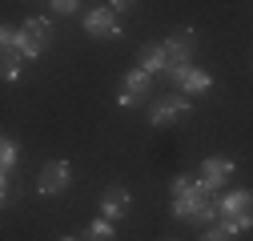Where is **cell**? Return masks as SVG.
Wrapping results in <instances>:
<instances>
[{
  "mask_svg": "<svg viewBox=\"0 0 253 241\" xmlns=\"http://www.w3.org/2000/svg\"><path fill=\"white\" fill-rule=\"evenodd\" d=\"M173 217L177 221H193L197 229H209V225H217V193L209 189V185H201V181H193L189 185V193H181V197H173Z\"/></svg>",
  "mask_w": 253,
  "mask_h": 241,
  "instance_id": "6da1fadb",
  "label": "cell"
},
{
  "mask_svg": "<svg viewBox=\"0 0 253 241\" xmlns=\"http://www.w3.org/2000/svg\"><path fill=\"white\" fill-rule=\"evenodd\" d=\"M217 213L233 233H249L253 229V193L249 189H233L225 197H217Z\"/></svg>",
  "mask_w": 253,
  "mask_h": 241,
  "instance_id": "7a4b0ae2",
  "label": "cell"
},
{
  "mask_svg": "<svg viewBox=\"0 0 253 241\" xmlns=\"http://www.w3.org/2000/svg\"><path fill=\"white\" fill-rule=\"evenodd\" d=\"M48 37H52V28H48V20L44 16H33V20H24L20 28H16V48L24 52V60H37L44 48H48Z\"/></svg>",
  "mask_w": 253,
  "mask_h": 241,
  "instance_id": "3957f363",
  "label": "cell"
},
{
  "mask_svg": "<svg viewBox=\"0 0 253 241\" xmlns=\"http://www.w3.org/2000/svg\"><path fill=\"white\" fill-rule=\"evenodd\" d=\"M149 97H153V73H145V69L125 73L121 93H117V105H121V109H137V105H149Z\"/></svg>",
  "mask_w": 253,
  "mask_h": 241,
  "instance_id": "277c9868",
  "label": "cell"
},
{
  "mask_svg": "<svg viewBox=\"0 0 253 241\" xmlns=\"http://www.w3.org/2000/svg\"><path fill=\"white\" fill-rule=\"evenodd\" d=\"M193 109L189 105V97L185 93H169V97H157L153 105H149V125L153 129H169V125H177V120Z\"/></svg>",
  "mask_w": 253,
  "mask_h": 241,
  "instance_id": "5b68a950",
  "label": "cell"
},
{
  "mask_svg": "<svg viewBox=\"0 0 253 241\" xmlns=\"http://www.w3.org/2000/svg\"><path fill=\"white\" fill-rule=\"evenodd\" d=\"M161 44L169 52V73H173V69H185L189 65V56H193V48H197V33H193V28H173Z\"/></svg>",
  "mask_w": 253,
  "mask_h": 241,
  "instance_id": "8992f818",
  "label": "cell"
},
{
  "mask_svg": "<svg viewBox=\"0 0 253 241\" xmlns=\"http://www.w3.org/2000/svg\"><path fill=\"white\" fill-rule=\"evenodd\" d=\"M73 185V165L69 161H48L41 173H37V189L44 193V197H60Z\"/></svg>",
  "mask_w": 253,
  "mask_h": 241,
  "instance_id": "52a82bcc",
  "label": "cell"
},
{
  "mask_svg": "<svg viewBox=\"0 0 253 241\" xmlns=\"http://www.w3.org/2000/svg\"><path fill=\"white\" fill-rule=\"evenodd\" d=\"M233 173H237V161H233V157H205L197 181H201V185H209L213 193H221V189L233 181Z\"/></svg>",
  "mask_w": 253,
  "mask_h": 241,
  "instance_id": "ba28073f",
  "label": "cell"
},
{
  "mask_svg": "<svg viewBox=\"0 0 253 241\" xmlns=\"http://www.w3.org/2000/svg\"><path fill=\"white\" fill-rule=\"evenodd\" d=\"M84 33L88 37H101V40L121 37V20H117V12L109 4H97V8H88V16H84Z\"/></svg>",
  "mask_w": 253,
  "mask_h": 241,
  "instance_id": "9c48e42d",
  "label": "cell"
},
{
  "mask_svg": "<svg viewBox=\"0 0 253 241\" xmlns=\"http://www.w3.org/2000/svg\"><path fill=\"white\" fill-rule=\"evenodd\" d=\"M169 80L177 84V93H185V97H197V93H209V84H213V77H209L205 69H197V65H185V69H173V73H169Z\"/></svg>",
  "mask_w": 253,
  "mask_h": 241,
  "instance_id": "30bf717a",
  "label": "cell"
},
{
  "mask_svg": "<svg viewBox=\"0 0 253 241\" xmlns=\"http://www.w3.org/2000/svg\"><path fill=\"white\" fill-rule=\"evenodd\" d=\"M129 205H133L129 189H125V185H109V189L101 193V217H105V221H121L125 213H129Z\"/></svg>",
  "mask_w": 253,
  "mask_h": 241,
  "instance_id": "8fae6325",
  "label": "cell"
},
{
  "mask_svg": "<svg viewBox=\"0 0 253 241\" xmlns=\"http://www.w3.org/2000/svg\"><path fill=\"white\" fill-rule=\"evenodd\" d=\"M137 56H141V69H145V73H153V77H157V73H169V52H165V44H141Z\"/></svg>",
  "mask_w": 253,
  "mask_h": 241,
  "instance_id": "7c38bea8",
  "label": "cell"
},
{
  "mask_svg": "<svg viewBox=\"0 0 253 241\" xmlns=\"http://www.w3.org/2000/svg\"><path fill=\"white\" fill-rule=\"evenodd\" d=\"M16 153H20V149H16L12 137L0 141V173H4V177H12V169H16Z\"/></svg>",
  "mask_w": 253,
  "mask_h": 241,
  "instance_id": "4fadbf2b",
  "label": "cell"
},
{
  "mask_svg": "<svg viewBox=\"0 0 253 241\" xmlns=\"http://www.w3.org/2000/svg\"><path fill=\"white\" fill-rule=\"evenodd\" d=\"M237 233L225 225V221H217V225H209V229H201V241H233Z\"/></svg>",
  "mask_w": 253,
  "mask_h": 241,
  "instance_id": "5bb4252c",
  "label": "cell"
},
{
  "mask_svg": "<svg viewBox=\"0 0 253 241\" xmlns=\"http://www.w3.org/2000/svg\"><path fill=\"white\" fill-rule=\"evenodd\" d=\"M88 241H113V221L97 217V221L88 225Z\"/></svg>",
  "mask_w": 253,
  "mask_h": 241,
  "instance_id": "9a60e30c",
  "label": "cell"
},
{
  "mask_svg": "<svg viewBox=\"0 0 253 241\" xmlns=\"http://www.w3.org/2000/svg\"><path fill=\"white\" fill-rule=\"evenodd\" d=\"M77 8H81L77 0H56V4H52V12H56V16H73Z\"/></svg>",
  "mask_w": 253,
  "mask_h": 241,
  "instance_id": "2e32d148",
  "label": "cell"
},
{
  "mask_svg": "<svg viewBox=\"0 0 253 241\" xmlns=\"http://www.w3.org/2000/svg\"><path fill=\"white\" fill-rule=\"evenodd\" d=\"M65 241H77V237H65Z\"/></svg>",
  "mask_w": 253,
  "mask_h": 241,
  "instance_id": "e0dca14e",
  "label": "cell"
},
{
  "mask_svg": "<svg viewBox=\"0 0 253 241\" xmlns=\"http://www.w3.org/2000/svg\"><path fill=\"white\" fill-rule=\"evenodd\" d=\"M165 241H173V237H165Z\"/></svg>",
  "mask_w": 253,
  "mask_h": 241,
  "instance_id": "ac0fdd59",
  "label": "cell"
}]
</instances>
